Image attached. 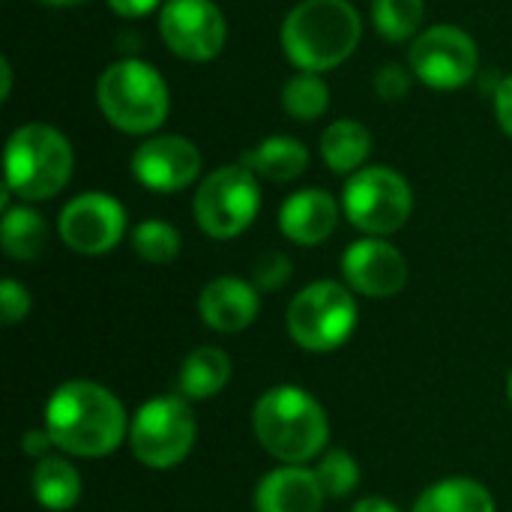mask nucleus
<instances>
[{
    "mask_svg": "<svg viewBox=\"0 0 512 512\" xmlns=\"http://www.w3.org/2000/svg\"><path fill=\"white\" fill-rule=\"evenodd\" d=\"M45 429L72 456H108L120 447L129 420L123 402L93 381L60 384L45 405Z\"/></svg>",
    "mask_w": 512,
    "mask_h": 512,
    "instance_id": "nucleus-1",
    "label": "nucleus"
},
{
    "mask_svg": "<svg viewBox=\"0 0 512 512\" xmlns=\"http://www.w3.org/2000/svg\"><path fill=\"white\" fill-rule=\"evenodd\" d=\"M363 24L348 0H300L282 21V48L300 72L342 66L360 45Z\"/></svg>",
    "mask_w": 512,
    "mask_h": 512,
    "instance_id": "nucleus-2",
    "label": "nucleus"
},
{
    "mask_svg": "<svg viewBox=\"0 0 512 512\" xmlns=\"http://www.w3.org/2000/svg\"><path fill=\"white\" fill-rule=\"evenodd\" d=\"M252 426L261 447L285 465L315 459L330 438V423L321 402L294 384L267 390L255 405Z\"/></svg>",
    "mask_w": 512,
    "mask_h": 512,
    "instance_id": "nucleus-3",
    "label": "nucleus"
},
{
    "mask_svg": "<svg viewBox=\"0 0 512 512\" xmlns=\"http://www.w3.org/2000/svg\"><path fill=\"white\" fill-rule=\"evenodd\" d=\"M96 99L105 120L129 135L159 129L171 108L165 78L150 63L135 57L117 60L102 72L96 84Z\"/></svg>",
    "mask_w": 512,
    "mask_h": 512,
    "instance_id": "nucleus-4",
    "label": "nucleus"
},
{
    "mask_svg": "<svg viewBox=\"0 0 512 512\" xmlns=\"http://www.w3.org/2000/svg\"><path fill=\"white\" fill-rule=\"evenodd\" d=\"M75 156L63 132L45 123L18 126L6 144V189L24 201L54 198L72 177Z\"/></svg>",
    "mask_w": 512,
    "mask_h": 512,
    "instance_id": "nucleus-5",
    "label": "nucleus"
},
{
    "mask_svg": "<svg viewBox=\"0 0 512 512\" xmlns=\"http://www.w3.org/2000/svg\"><path fill=\"white\" fill-rule=\"evenodd\" d=\"M357 327V300L339 282H312L288 306L291 339L312 354L342 348Z\"/></svg>",
    "mask_w": 512,
    "mask_h": 512,
    "instance_id": "nucleus-6",
    "label": "nucleus"
},
{
    "mask_svg": "<svg viewBox=\"0 0 512 512\" xmlns=\"http://www.w3.org/2000/svg\"><path fill=\"white\" fill-rule=\"evenodd\" d=\"M195 414L189 399L162 396L141 405L129 423V444L141 465L153 471H168L180 465L195 447Z\"/></svg>",
    "mask_w": 512,
    "mask_h": 512,
    "instance_id": "nucleus-7",
    "label": "nucleus"
},
{
    "mask_svg": "<svg viewBox=\"0 0 512 512\" xmlns=\"http://www.w3.org/2000/svg\"><path fill=\"white\" fill-rule=\"evenodd\" d=\"M342 210L348 222L363 234L387 237L411 219L414 192L399 171L387 165H372L351 174L342 192Z\"/></svg>",
    "mask_w": 512,
    "mask_h": 512,
    "instance_id": "nucleus-8",
    "label": "nucleus"
},
{
    "mask_svg": "<svg viewBox=\"0 0 512 512\" xmlns=\"http://www.w3.org/2000/svg\"><path fill=\"white\" fill-rule=\"evenodd\" d=\"M261 207L258 177L246 165L216 168L195 192V219L207 237L231 240L243 234Z\"/></svg>",
    "mask_w": 512,
    "mask_h": 512,
    "instance_id": "nucleus-9",
    "label": "nucleus"
},
{
    "mask_svg": "<svg viewBox=\"0 0 512 512\" xmlns=\"http://www.w3.org/2000/svg\"><path fill=\"white\" fill-rule=\"evenodd\" d=\"M411 72L435 90L465 87L480 69L477 42L453 24H435L423 30L408 51Z\"/></svg>",
    "mask_w": 512,
    "mask_h": 512,
    "instance_id": "nucleus-10",
    "label": "nucleus"
},
{
    "mask_svg": "<svg viewBox=\"0 0 512 512\" xmlns=\"http://www.w3.org/2000/svg\"><path fill=\"white\" fill-rule=\"evenodd\" d=\"M165 45L192 63L213 60L228 39L225 15L213 0H168L159 12Z\"/></svg>",
    "mask_w": 512,
    "mask_h": 512,
    "instance_id": "nucleus-11",
    "label": "nucleus"
},
{
    "mask_svg": "<svg viewBox=\"0 0 512 512\" xmlns=\"http://www.w3.org/2000/svg\"><path fill=\"white\" fill-rule=\"evenodd\" d=\"M57 231L72 252L105 255L126 234V210L105 192H84L63 207Z\"/></svg>",
    "mask_w": 512,
    "mask_h": 512,
    "instance_id": "nucleus-12",
    "label": "nucleus"
},
{
    "mask_svg": "<svg viewBox=\"0 0 512 512\" xmlns=\"http://www.w3.org/2000/svg\"><path fill=\"white\" fill-rule=\"evenodd\" d=\"M342 273L357 294L375 300L396 297L408 285V261L384 237H366L351 243L342 258Z\"/></svg>",
    "mask_w": 512,
    "mask_h": 512,
    "instance_id": "nucleus-13",
    "label": "nucleus"
},
{
    "mask_svg": "<svg viewBox=\"0 0 512 512\" xmlns=\"http://www.w3.org/2000/svg\"><path fill=\"white\" fill-rule=\"evenodd\" d=\"M198 171L201 153L183 135H156L132 153V174L150 192H180Z\"/></svg>",
    "mask_w": 512,
    "mask_h": 512,
    "instance_id": "nucleus-14",
    "label": "nucleus"
},
{
    "mask_svg": "<svg viewBox=\"0 0 512 512\" xmlns=\"http://www.w3.org/2000/svg\"><path fill=\"white\" fill-rule=\"evenodd\" d=\"M258 309H261L258 288L237 276L213 279L198 297V312H201L204 324L219 333L246 330L258 318Z\"/></svg>",
    "mask_w": 512,
    "mask_h": 512,
    "instance_id": "nucleus-15",
    "label": "nucleus"
},
{
    "mask_svg": "<svg viewBox=\"0 0 512 512\" xmlns=\"http://www.w3.org/2000/svg\"><path fill=\"white\" fill-rule=\"evenodd\" d=\"M339 225V204L324 189H300L279 210L282 234L297 246L324 243Z\"/></svg>",
    "mask_w": 512,
    "mask_h": 512,
    "instance_id": "nucleus-16",
    "label": "nucleus"
},
{
    "mask_svg": "<svg viewBox=\"0 0 512 512\" xmlns=\"http://www.w3.org/2000/svg\"><path fill=\"white\" fill-rule=\"evenodd\" d=\"M324 489L315 471L306 468H276L270 471L255 489V510L258 512H321Z\"/></svg>",
    "mask_w": 512,
    "mask_h": 512,
    "instance_id": "nucleus-17",
    "label": "nucleus"
},
{
    "mask_svg": "<svg viewBox=\"0 0 512 512\" xmlns=\"http://www.w3.org/2000/svg\"><path fill=\"white\" fill-rule=\"evenodd\" d=\"M240 165H246L255 177H264L270 183H288L306 171L309 150L297 138L273 135V138H264L258 147L246 150Z\"/></svg>",
    "mask_w": 512,
    "mask_h": 512,
    "instance_id": "nucleus-18",
    "label": "nucleus"
},
{
    "mask_svg": "<svg viewBox=\"0 0 512 512\" xmlns=\"http://www.w3.org/2000/svg\"><path fill=\"white\" fill-rule=\"evenodd\" d=\"M372 153V135L357 120H336L321 135V156L336 174H357Z\"/></svg>",
    "mask_w": 512,
    "mask_h": 512,
    "instance_id": "nucleus-19",
    "label": "nucleus"
},
{
    "mask_svg": "<svg viewBox=\"0 0 512 512\" xmlns=\"http://www.w3.org/2000/svg\"><path fill=\"white\" fill-rule=\"evenodd\" d=\"M231 381V360L222 348H198L183 360L180 396L189 402L213 399Z\"/></svg>",
    "mask_w": 512,
    "mask_h": 512,
    "instance_id": "nucleus-20",
    "label": "nucleus"
},
{
    "mask_svg": "<svg viewBox=\"0 0 512 512\" xmlns=\"http://www.w3.org/2000/svg\"><path fill=\"white\" fill-rule=\"evenodd\" d=\"M411 512H495L489 489L468 477H450L429 486Z\"/></svg>",
    "mask_w": 512,
    "mask_h": 512,
    "instance_id": "nucleus-21",
    "label": "nucleus"
},
{
    "mask_svg": "<svg viewBox=\"0 0 512 512\" xmlns=\"http://www.w3.org/2000/svg\"><path fill=\"white\" fill-rule=\"evenodd\" d=\"M0 240H3V252L15 261H33L45 252L48 243V225L42 219L39 210L33 207H9L3 213V225H0Z\"/></svg>",
    "mask_w": 512,
    "mask_h": 512,
    "instance_id": "nucleus-22",
    "label": "nucleus"
},
{
    "mask_svg": "<svg viewBox=\"0 0 512 512\" xmlns=\"http://www.w3.org/2000/svg\"><path fill=\"white\" fill-rule=\"evenodd\" d=\"M33 495L45 510H72L81 498V477L66 459L48 456L33 471Z\"/></svg>",
    "mask_w": 512,
    "mask_h": 512,
    "instance_id": "nucleus-23",
    "label": "nucleus"
},
{
    "mask_svg": "<svg viewBox=\"0 0 512 512\" xmlns=\"http://www.w3.org/2000/svg\"><path fill=\"white\" fill-rule=\"evenodd\" d=\"M282 105L294 120H318L330 108V87L318 72H297L282 90Z\"/></svg>",
    "mask_w": 512,
    "mask_h": 512,
    "instance_id": "nucleus-24",
    "label": "nucleus"
},
{
    "mask_svg": "<svg viewBox=\"0 0 512 512\" xmlns=\"http://www.w3.org/2000/svg\"><path fill=\"white\" fill-rule=\"evenodd\" d=\"M423 15H426L423 0H372L375 30L390 42L411 39L420 30Z\"/></svg>",
    "mask_w": 512,
    "mask_h": 512,
    "instance_id": "nucleus-25",
    "label": "nucleus"
},
{
    "mask_svg": "<svg viewBox=\"0 0 512 512\" xmlns=\"http://www.w3.org/2000/svg\"><path fill=\"white\" fill-rule=\"evenodd\" d=\"M132 249L147 264H171L180 255V231L162 219H147L132 231Z\"/></svg>",
    "mask_w": 512,
    "mask_h": 512,
    "instance_id": "nucleus-26",
    "label": "nucleus"
},
{
    "mask_svg": "<svg viewBox=\"0 0 512 512\" xmlns=\"http://www.w3.org/2000/svg\"><path fill=\"white\" fill-rule=\"evenodd\" d=\"M315 477H318L324 495H330V498H345V495H351V489L357 486L360 468H357V462H354L351 453H345V450H330V453L318 462Z\"/></svg>",
    "mask_w": 512,
    "mask_h": 512,
    "instance_id": "nucleus-27",
    "label": "nucleus"
},
{
    "mask_svg": "<svg viewBox=\"0 0 512 512\" xmlns=\"http://www.w3.org/2000/svg\"><path fill=\"white\" fill-rule=\"evenodd\" d=\"M255 288L261 291H279L291 279V258L282 252H264L255 261Z\"/></svg>",
    "mask_w": 512,
    "mask_h": 512,
    "instance_id": "nucleus-28",
    "label": "nucleus"
},
{
    "mask_svg": "<svg viewBox=\"0 0 512 512\" xmlns=\"http://www.w3.org/2000/svg\"><path fill=\"white\" fill-rule=\"evenodd\" d=\"M0 312H3V324H18L21 318H27V312H30V294H27V288L24 285H18V282H12V279H6L3 285H0Z\"/></svg>",
    "mask_w": 512,
    "mask_h": 512,
    "instance_id": "nucleus-29",
    "label": "nucleus"
},
{
    "mask_svg": "<svg viewBox=\"0 0 512 512\" xmlns=\"http://www.w3.org/2000/svg\"><path fill=\"white\" fill-rule=\"evenodd\" d=\"M375 90H378L381 99L396 102V99H405V96L411 93V78H408V72H405L402 66L387 63V66H381L378 75H375Z\"/></svg>",
    "mask_w": 512,
    "mask_h": 512,
    "instance_id": "nucleus-30",
    "label": "nucleus"
},
{
    "mask_svg": "<svg viewBox=\"0 0 512 512\" xmlns=\"http://www.w3.org/2000/svg\"><path fill=\"white\" fill-rule=\"evenodd\" d=\"M495 117L501 123V129L512 138V75L501 81V87L495 90Z\"/></svg>",
    "mask_w": 512,
    "mask_h": 512,
    "instance_id": "nucleus-31",
    "label": "nucleus"
},
{
    "mask_svg": "<svg viewBox=\"0 0 512 512\" xmlns=\"http://www.w3.org/2000/svg\"><path fill=\"white\" fill-rule=\"evenodd\" d=\"M51 447H57L54 444V438L48 435V429H36V432H27L24 438H21V450L27 453V456H33V459H48V450Z\"/></svg>",
    "mask_w": 512,
    "mask_h": 512,
    "instance_id": "nucleus-32",
    "label": "nucleus"
},
{
    "mask_svg": "<svg viewBox=\"0 0 512 512\" xmlns=\"http://www.w3.org/2000/svg\"><path fill=\"white\" fill-rule=\"evenodd\" d=\"M162 0H108V6L123 15V18H141L147 12H153Z\"/></svg>",
    "mask_w": 512,
    "mask_h": 512,
    "instance_id": "nucleus-33",
    "label": "nucleus"
},
{
    "mask_svg": "<svg viewBox=\"0 0 512 512\" xmlns=\"http://www.w3.org/2000/svg\"><path fill=\"white\" fill-rule=\"evenodd\" d=\"M351 512H399V507L384 498H363L360 504H354Z\"/></svg>",
    "mask_w": 512,
    "mask_h": 512,
    "instance_id": "nucleus-34",
    "label": "nucleus"
},
{
    "mask_svg": "<svg viewBox=\"0 0 512 512\" xmlns=\"http://www.w3.org/2000/svg\"><path fill=\"white\" fill-rule=\"evenodd\" d=\"M0 75H3L0 99H9V93H12V66H9V60H0Z\"/></svg>",
    "mask_w": 512,
    "mask_h": 512,
    "instance_id": "nucleus-35",
    "label": "nucleus"
},
{
    "mask_svg": "<svg viewBox=\"0 0 512 512\" xmlns=\"http://www.w3.org/2000/svg\"><path fill=\"white\" fill-rule=\"evenodd\" d=\"M39 3H48V6H72V3H81V0H39Z\"/></svg>",
    "mask_w": 512,
    "mask_h": 512,
    "instance_id": "nucleus-36",
    "label": "nucleus"
},
{
    "mask_svg": "<svg viewBox=\"0 0 512 512\" xmlns=\"http://www.w3.org/2000/svg\"><path fill=\"white\" fill-rule=\"evenodd\" d=\"M507 396H510V405H512V369H510V378H507Z\"/></svg>",
    "mask_w": 512,
    "mask_h": 512,
    "instance_id": "nucleus-37",
    "label": "nucleus"
}]
</instances>
